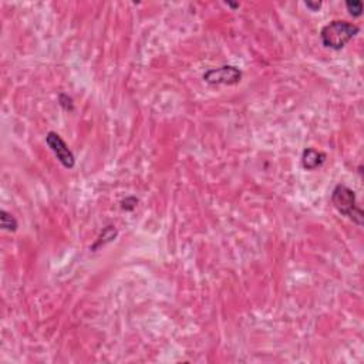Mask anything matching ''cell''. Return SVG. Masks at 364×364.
Segmentation results:
<instances>
[{"label":"cell","instance_id":"6da1fadb","mask_svg":"<svg viewBox=\"0 0 364 364\" xmlns=\"http://www.w3.org/2000/svg\"><path fill=\"white\" fill-rule=\"evenodd\" d=\"M359 32L360 27L354 23L347 20H333L321 29V44L332 50H342L350 40H353Z\"/></svg>","mask_w":364,"mask_h":364},{"label":"cell","instance_id":"7a4b0ae2","mask_svg":"<svg viewBox=\"0 0 364 364\" xmlns=\"http://www.w3.org/2000/svg\"><path fill=\"white\" fill-rule=\"evenodd\" d=\"M332 204L346 218L353 221L356 225L362 226L364 222L363 209L357 202L356 192L349 186L339 183L332 192Z\"/></svg>","mask_w":364,"mask_h":364},{"label":"cell","instance_id":"3957f363","mask_svg":"<svg viewBox=\"0 0 364 364\" xmlns=\"http://www.w3.org/2000/svg\"><path fill=\"white\" fill-rule=\"evenodd\" d=\"M46 144L49 145V148L53 151V154L56 155V158L59 160V162L67 168V170H71L74 168L75 165V157L74 154L71 152V150L68 148V145L65 144V141L57 132L50 131L47 132L46 135Z\"/></svg>","mask_w":364,"mask_h":364},{"label":"cell","instance_id":"277c9868","mask_svg":"<svg viewBox=\"0 0 364 364\" xmlns=\"http://www.w3.org/2000/svg\"><path fill=\"white\" fill-rule=\"evenodd\" d=\"M204 80L208 84H225L234 86L242 80V71L234 65H222L218 68H211L204 74Z\"/></svg>","mask_w":364,"mask_h":364},{"label":"cell","instance_id":"5b68a950","mask_svg":"<svg viewBox=\"0 0 364 364\" xmlns=\"http://www.w3.org/2000/svg\"><path fill=\"white\" fill-rule=\"evenodd\" d=\"M326 161V154L314 148H306L302 154V167L307 171H313L321 167Z\"/></svg>","mask_w":364,"mask_h":364},{"label":"cell","instance_id":"8992f818","mask_svg":"<svg viewBox=\"0 0 364 364\" xmlns=\"http://www.w3.org/2000/svg\"><path fill=\"white\" fill-rule=\"evenodd\" d=\"M117 235H118V232H117V229H116V226H113V225L106 226V228L103 229V232H101L100 238H98V241H97L96 243L93 245V249L96 250L97 247L104 246L106 243L111 242V241H114V239L117 238Z\"/></svg>","mask_w":364,"mask_h":364},{"label":"cell","instance_id":"52a82bcc","mask_svg":"<svg viewBox=\"0 0 364 364\" xmlns=\"http://www.w3.org/2000/svg\"><path fill=\"white\" fill-rule=\"evenodd\" d=\"M0 226L4 231H7V232H16L19 224H17V221H16V218L13 215L9 214L4 209H1L0 211Z\"/></svg>","mask_w":364,"mask_h":364},{"label":"cell","instance_id":"ba28073f","mask_svg":"<svg viewBox=\"0 0 364 364\" xmlns=\"http://www.w3.org/2000/svg\"><path fill=\"white\" fill-rule=\"evenodd\" d=\"M346 9L354 17H360L363 14V1L362 0H349V1H346Z\"/></svg>","mask_w":364,"mask_h":364},{"label":"cell","instance_id":"9c48e42d","mask_svg":"<svg viewBox=\"0 0 364 364\" xmlns=\"http://www.w3.org/2000/svg\"><path fill=\"white\" fill-rule=\"evenodd\" d=\"M59 104H60V107L63 108L64 111H68V113H71L74 110V101H73V98L68 96V94H65V93H61L59 96Z\"/></svg>","mask_w":364,"mask_h":364},{"label":"cell","instance_id":"30bf717a","mask_svg":"<svg viewBox=\"0 0 364 364\" xmlns=\"http://www.w3.org/2000/svg\"><path fill=\"white\" fill-rule=\"evenodd\" d=\"M137 205H138V199L134 198V196H128V198L121 201V208L124 211H134L137 208Z\"/></svg>","mask_w":364,"mask_h":364},{"label":"cell","instance_id":"8fae6325","mask_svg":"<svg viewBox=\"0 0 364 364\" xmlns=\"http://www.w3.org/2000/svg\"><path fill=\"white\" fill-rule=\"evenodd\" d=\"M304 4H306V7H309V9L313 11L319 10L321 7V1H310V0H309V1H306Z\"/></svg>","mask_w":364,"mask_h":364}]
</instances>
